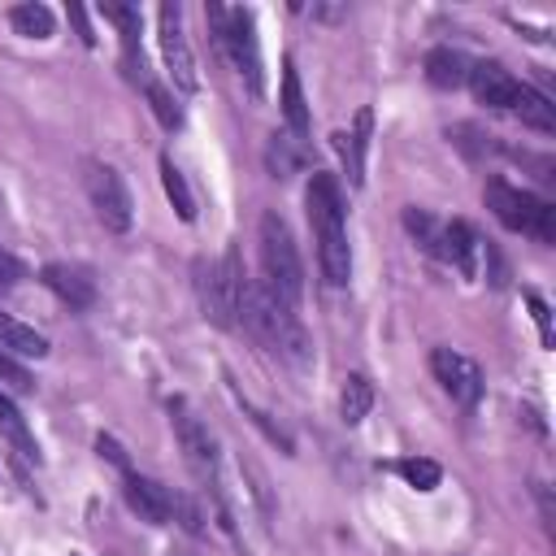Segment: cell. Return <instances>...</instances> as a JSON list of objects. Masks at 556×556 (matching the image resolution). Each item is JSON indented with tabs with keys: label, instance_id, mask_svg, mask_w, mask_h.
Segmentation results:
<instances>
[{
	"label": "cell",
	"instance_id": "obj_33",
	"mask_svg": "<svg viewBox=\"0 0 556 556\" xmlns=\"http://www.w3.org/2000/svg\"><path fill=\"white\" fill-rule=\"evenodd\" d=\"M530 300V308H534V321H539V334H543V343L552 339V326H547V304L539 300V295H526Z\"/></svg>",
	"mask_w": 556,
	"mask_h": 556
},
{
	"label": "cell",
	"instance_id": "obj_21",
	"mask_svg": "<svg viewBox=\"0 0 556 556\" xmlns=\"http://www.w3.org/2000/svg\"><path fill=\"white\" fill-rule=\"evenodd\" d=\"M304 139L295 135H269V148H265V161L274 169V178H291L300 165H304Z\"/></svg>",
	"mask_w": 556,
	"mask_h": 556
},
{
	"label": "cell",
	"instance_id": "obj_19",
	"mask_svg": "<svg viewBox=\"0 0 556 556\" xmlns=\"http://www.w3.org/2000/svg\"><path fill=\"white\" fill-rule=\"evenodd\" d=\"M9 26H13L17 35H26V39H48V35L56 30V17H52L48 4L26 0V4H13V9H9Z\"/></svg>",
	"mask_w": 556,
	"mask_h": 556
},
{
	"label": "cell",
	"instance_id": "obj_30",
	"mask_svg": "<svg viewBox=\"0 0 556 556\" xmlns=\"http://www.w3.org/2000/svg\"><path fill=\"white\" fill-rule=\"evenodd\" d=\"M0 426H9V430H13V434L26 443V434H22V426H17V408H13V400H9L4 391H0Z\"/></svg>",
	"mask_w": 556,
	"mask_h": 556
},
{
	"label": "cell",
	"instance_id": "obj_24",
	"mask_svg": "<svg viewBox=\"0 0 556 556\" xmlns=\"http://www.w3.org/2000/svg\"><path fill=\"white\" fill-rule=\"evenodd\" d=\"M404 226H408V235H413L430 256H439V235H443V226H439L426 208H417V204H413V208H404Z\"/></svg>",
	"mask_w": 556,
	"mask_h": 556
},
{
	"label": "cell",
	"instance_id": "obj_8",
	"mask_svg": "<svg viewBox=\"0 0 556 556\" xmlns=\"http://www.w3.org/2000/svg\"><path fill=\"white\" fill-rule=\"evenodd\" d=\"M156 26H161V52H165V65H169V78L178 83V91H200V74H195V56H191V43L182 35V9L178 4H161L156 9Z\"/></svg>",
	"mask_w": 556,
	"mask_h": 556
},
{
	"label": "cell",
	"instance_id": "obj_1",
	"mask_svg": "<svg viewBox=\"0 0 556 556\" xmlns=\"http://www.w3.org/2000/svg\"><path fill=\"white\" fill-rule=\"evenodd\" d=\"M304 208H308V226H313L321 278H326L330 287H343V282L352 278V248H348L343 195H339L334 174L313 169V178H308V187H304Z\"/></svg>",
	"mask_w": 556,
	"mask_h": 556
},
{
	"label": "cell",
	"instance_id": "obj_10",
	"mask_svg": "<svg viewBox=\"0 0 556 556\" xmlns=\"http://www.w3.org/2000/svg\"><path fill=\"white\" fill-rule=\"evenodd\" d=\"M465 83L473 87V100L486 104V109H513L517 87H521L500 61H478V65H469V78H465Z\"/></svg>",
	"mask_w": 556,
	"mask_h": 556
},
{
	"label": "cell",
	"instance_id": "obj_3",
	"mask_svg": "<svg viewBox=\"0 0 556 556\" xmlns=\"http://www.w3.org/2000/svg\"><path fill=\"white\" fill-rule=\"evenodd\" d=\"M204 17H208V26H213V43L235 61L243 87L261 100V96H265V65H261V43H256V17H252V9L208 4Z\"/></svg>",
	"mask_w": 556,
	"mask_h": 556
},
{
	"label": "cell",
	"instance_id": "obj_32",
	"mask_svg": "<svg viewBox=\"0 0 556 556\" xmlns=\"http://www.w3.org/2000/svg\"><path fill=\"white\" fill-rule=\"evenodd\" d=\"M70 22L78 26V39L91 48V43H96V35H91V26H87V13H83V4H70Z\"/></svg>",
	"mask_w": 556,
	"mask_h": 556
},
{
	"label": "cell",
	"instance_id": "obj_12",
	"mask_svg": "<svg viewBox=\"0 0 556 556\" xmlns=\"http://www.w3.org/2000/svg\"><path fill=\"white\" fill-rule=\"evenodd\" d=\"M126 504L143 517V521H152V526H165L169 517H174V491L169 486H161L156 478H143V473H126Z\"/></svg>",
	"mask_w": 556,
	"mask_h": 556
},
{
	"label": "cell",
	"instance_id": "obj_9",
	"mask_svg": "<svg viewBox=\"0 0 556 556\" xmlns=\"http://www.w3.org/2000/svg\"><path fill=\"white\" fill-rule=\"evenodd\" d=\"M430 369H434V378H439V387L456 400V404H465V408H473L478 400H482V369L465 356V352H452V348H434L430 352Z\"/></svg>",
	"mask_w": 556,
	"mask_h": 556
},
{
	"label": "cell",
	"instance_id": "obj_17",
	"mask_svg": "<svg viewBox=\"0 0 556 556\" xmlns=\"http://www.w3.org/2000/svg\"><path fill=\"white\" fill-rule=\"evenodd\" d=\"M282 117H287V130H291L295 139L308 135V104H304V87H300L295 61L282 65Z\"/></svg>",
	"mask_w": 556,
	"mask_h": 556
},
{
	"label": "cell",
	"instance_id": "obj_18",
	"mask_svg": "<svg viewBox=\"0 0 556 556\" xmlns=\"http://www.w3.org/2000/svg\"><path fill=\"white\" fill-rule=\"evenodd\" d=\"M513 113L526 122V126H534V130H543V135H552L556 130V109H552V100L543 96V91H534V87H517V100H513Z\"/></svg>",
	"mask_w": 556,
	"mask_h": 556
},
{
	"label": "cell",
	"instance_id": "obj_6",
	"mask_svg": "<svg viewBox=\"0 0 556 556\" xmlns=\"http://www.w3.org/2000/svg\"><path fill=\"white\" fill-rule=\"evenodd\" d=\"M243 265H239V252L226 248L222 261L213 265H200L195 269V291H200V308L213 326L222 330H235V304H239V291H243Z\"/></svg>",
	"mask_w": 556,
	"mask_h": 556
},
{
	"label": "cell",
	"instance_id": "obj_20",
	"mask_svg": "<svg viewBox=\"0 0 556 556\" xmlns=\"http://www.w3.org/2000/svg\"><path fill=\"white\" fill-rule=\"evenodd\" d=\"M369 408H374V387H369V378H365V374H348V378H343V391H339V417H343L348 426H356V421H365Z\"/></svg>",
	"mask_w": 556,
	"mask_h": 556
},
{
	"label": "cell",
	"instance_id": "obj_2",
	"mask_svg": "<svg viewBox=\"0 0 556 556\" xmlns=\"http://www.w3.org/2000/svg\"><path fill=\"white\" fill-rule=\"evenodd\" d=\"M261 274H265L261 287L295 313L304 300V261H300V248L291 239V226L278 213L261 217Z\"/></svg>",
	"mask_w": 556,
	"mask_h": 556
},
{
	"label": "cell",
	"instance_id": "obj_16",
	"mask_svg": "<svg viewBox=\"0 0 556 556\" xmlns=\"http://www.w3.org/2000/svg\"><path fill=\"white\" fill-rule=\"evenodd\" d=\"M426 78H430V87L452 91V87H460L469 78V61L456 48H430L426 52Z\"/></svg>",
	"mask_w": 556,
	"mask_h": 556
},
{
	"label": "cell",
	"instance_id": "obj_27",
	"mask_svg": "<svg viewBox=\"0 0 556 556\" xmlns=\"http://www.w3.org/2000/svg\"><path fill=\"white\" fill-rule=\"evenodd\" d=\"M0 382H9L13 391H30V387H35V382H30V369H26L13 352H4V348H0Z\"/></svg>",
	"mask_w": 556,
	"mask_h": 556
},
{
	"label": "cell",
	"instance_id": "obj_11",
	"mask_svg": "<svg viewBox=\"0 0 556 556\" xmlns=\"http://www.w3.org/2000/svg\"><path fill=\"white\" fill-rule=\"evenodd\" d=\"M43 287L70 308H91V300H96V278L83 265H65V261L43 265Z\"/></svg>",
	"mask_w": 556,
	"mask_h": 556
},
{
	"label": "cell",
	"instance_id": "obj_23",
	"mask_svg": "<svg viewBox=\"0 0 556 556\" xmlns=\"http://www.w3.org/2000/svg\"><path fill=\"white\" fill-rule=\"evenodd\" d=\"M395 473H400L413 491H434L439 478H443V469H439L434 460H426V456H404V460H395Z\"/></svg>",
	"mask_w": 556,
	"mask_h": 556
},
{
	"label": "cell",
	"instance_id": "obj_14",
	"mask_svg": "<svg viewBox=\"0 0 556 556\" xmlns=\"http://www.w3.org/2000/svg\"><path fill=\"white\" fill-rule=\"evenodd\" d=\"M439 256L452 261L465 278H473V274H478V235H473V226L460 222V217L447 222L443 235H439Z\"/></svg>",
	"mask_w": 556,
	"mask_h": 556
},
{
	"label": "cell",
	"instance_id": "obj_26",
	"mask_svg": "<svg viewBox=\"0 0 556 556\" xmlns=\"http://www.w3.org/2000/svg\"><path fill=\"white\" fill-rule=\"evenodd\" d=\"M447 139H452L456 148H465L469 156H482V152H491V135H482L478 126H452V130H447Z\"/></svg>",
	"mask_w": 556,
	"mask_h": 556
},
{
	"label": "cell",
	"instance_id": "obj_22",
	"mask_svg": "<svg viewBox=\"0 0 556 556\" xmlns=\"http://www.w3.org/2000/svg\"><path fill=\"white\" fill-rule=\"evenodd\" d=\"M161 187H165V195H169L174 213H178L182 222H195V200H191V187H187L182 169H178L169 156H161Z\"/></svg>",
	"mask_w": 556,
	"mask_h": 556
},
{
	"label": "cell",
	"instance_id": "obj_4",
	"mask_svg": "<svg viewBox=\"0 0 556 556\" xmlns=\"http://www.w3.org/2000/svg\"><path fill=\"white\" fill-rule=\"evenodd\" d=\"M482 195H486V208H491L508 230L534 235V239H543V243L556 239V208H552L547 200H539V195L513 187L508 178H486Z\"/></svg>",
	"mask_w": 556,
	"mask_h": 556
},
{
	"label": "cell",
	"instance_id": "obj_25",
	"mask_svg": "<svg viewBox=\"0 0 556 556\" xmlns=\"http://www.w3.org/2000/svg\"><path fill=\"white\" fill-rule=\"evenodd\" d=\"M148 104H152V113H156V122H161L165 130H178V126H182V113H178L174 96H169L161 83H152V78H148Z\"/></svg>",
	"mask_w": 556,
	"mask_h": 556
},
{
	"label": "cell",
	"instance_id": "obj_7",
	"mask_svg": "<svg viewBox=\"0 0 556 556\" xmlns=\"http://www.w3.org/2000/svg\"><path fill=\"white\" fill-rule=\"evenodd\" d=\"M83 182H87V200H91L100 226L113 230V235H126L130 222H135V204H130V191H126L122 174L113 165H104V161H87V178Z\"/></svg>",
	"mask_w": 556,
	"mask_h": 556
},
{
	"label": "cell",
	"instance_id": "obj_34",
	"mask_svg": "<svg viewBox=\"0 0 556 556\" xmlns=\"http://www.w3.org/2000/svg\"><path fill=\"white\" fill-rule=\"evenodd\" d=\"M174 556H191V552H174Z\"/></svg>",
	"mask_w": 556,
	"mask_h": 556
},
{
	"label": "cell",
	"instance_id": "obj_15",
	"mask_svg": "<svg viewBox=\"0 0 556 556\" xmlns=\"http://www.w3.org/2000/svg\"><path fill=\"white\" fill-rule=\"evenodd\" d=\"M0 348L13 352V356H35V361L48 356V339L35 326H26V321H17L9 313H0Z\"/></svg>",
	"mask_w": 556,
	"mask_h": 556
},
{
	"label": "cell",
	"instance_id": "obj_29",
	"mask_svg": "<svg viewBox=\"0 0 556 556\" xmlns=\"http://www.w3.org/2000/svg\"><path fill=\"white\" fill-rule=\"evenodd\" d=\"M22 278V261L17 256H9L4 248H0V287H13Z\"/></svg>",
	"mask_w": 556,
	"mask_h": 556
},
{
	"label": "cell",
	"instance_id": "obj_28",
	"mask_svg": "<svg viewBox=\"0 0 556 556\" xmlns=\"http://www.w3.org/2000/svg\"><path fill=\"white\" fill-rule=\"evenodd\" d=\"M96 452H100V456H109V460H113L122 473H130V460H126V452H122V447H117L109 434H100V439H96Z\"/></svg>",
	"mask_w": 556,
	"mask_h": 556
},
{
	"label": "cell",
	"instance_id": "obj_31",
	"mask_svg": "<svg viewBox=\"0 0 556 556\" xmlns=\"http://www.w3.org/2000/svg\"><path fill=\"white\" fill-rule=\"evenodd\" d=\"M308 13L321 17V22H343L348 17V4H308Z\"/></svg>",
	"mask_w": 556,
	"mask_h": 556
},
{
	"label": "cell",
	"instance_id": "obj_5",
	"mask_svg": "<svg viewBox=\"0 0 556 556\" xmlns=\"http://www.w3.org/2000/svg\"><path fill=\"white\" fill-rule=\"evenodd\" d=\"M169 426H174V439H178V447H182L187 469L208 486L213 504L222 508L226 495H222V478H217V443H213L208 426L187 408V400H169Z\"/></svg>",
	"mask_w": 556,
	"mask_h": 556
},
{
	"label": "cell",
	"instance_id": "obj_13",
	"mask_svg": "<svg viewBox=\"0 0 556 556\" xmlns=\"http://www.w3.org/2000/svg\"><path fill=\"white\" fill-rule=\"evenodd\" d=\"M369 130H374V109H361V113H356V122H352V130H339V135H334V152H339L343 174H348V182H352V187H361V182H365Z\"/></svg>",
	"mask_w": 556,
	"mask_h": 556
}]
</instances>
